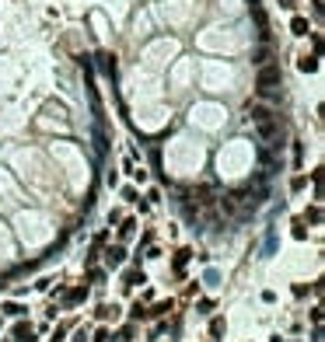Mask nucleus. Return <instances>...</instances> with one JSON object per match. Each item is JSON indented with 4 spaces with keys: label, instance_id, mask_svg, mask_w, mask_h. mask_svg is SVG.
Returning <instances> with one entry per match:
<instances>
[{
    "label": "nucleus",
    "instance_id": "f03ea898",
    "mask_svg": "<svg viewBox=\"0 0 325 342\" xmlns=\"http://www.w3.org/2000/svg\"><path fill=\"white\" fill-rule=\"evenodd\" d=\"M123 262H126V248H123V245L105 248V266H109V269H119Z\"/></svg>",
    "mask_w": 325,
    "mask_h": 342
},
{
    "label": "nucleus",
    "instance_id": "f3484780",
    "mask_svg": "<svg viewBox=\"0 0 325 342\" xmlns=\"http://www.w3.org/2000/svg\"><path fill=\"white\" fill-rule=\"evenodd\" d=\"M294 238H297V241H304V238H308V227H304V220H301V216L294 220Z\"/></svg>",
    "mask_w": 325,
    "mask_h": 342
},
{
    "label": "nucleus",
    "instance_id": "412c9836",
    "mask_svg": "<svg viewBox=\"0 0 325 342\" xmlns=\"http://www.w3.org/2000/svg\"><path fill=\"white\" fill-rule=\"evenodd\" d=\"M123 199H126V203H140V196H137V189H130V185L123 189Z\"/></svg>",
    "mask_w": 325,
    "mask_h": 342
},
{
    "label": "nucleus",
    "instance_id": "aec40b11",
    "mask_svg": "<svg viewBox=\"0 0 325 342\" xmlns=\"http://www.w3.org/2000/svg\"><path fill=\"white\" fill-rule=\"evenodd\" d=\"M94 342H112V332H109V328H105V325H101V328H98V332H94Z\"/></svg>",
    "mask_w": 325,
    "mask_h": 342
},
{
    "label": "nucleus",
    "instance_id": "b1692460",
    "mask_svg": "<svg viewBox=\"0 0 325 342\" xmlns=\"http://www.w3.org/2000/svg\"><path fill=\"white\" fill-rule=\"evenodd\" d=\"M0 325H4V318H0Z\"/></svg>",
    "mask_w": 325,
    "mask_h": 342
},
{
    "label": "nucleus",
    "instance_id": "6ab92c4d",
    "mask_svg": "<svg viewBox=\"0 0 325 342\" xmlns=\"http://www.w3.org/2000/svg\"><path fill=\"white\" fill-rule=\"evenodd\" d=\"M213 307H217V304H213V300H210V297H203V300H199V304H196V311H199V314H210V311H213Z\"/></svg>",
    "mask_w": 325,
    "mask_h": 342
},
{
    "label": "nucleus",
    "instance_id": "f257e3e1",
    "mask_svg": "<svg viewBox=\"0 0 325 342\" xmlns=\"http://www.w3.org/2000/svg\"><path fill=\"white\" fill-rule=\"evenodd\" d=\"M280 87H283L280 67H273V63H262V67H259V77H255V91H259L262 98H280Z\"/></svg>",
    "mask_w": 325,
    "mask_h": 342
},
{
    "label": "nucleus",
    "instance_id": "1a4fd4ad",
    "mask_svg": "<svg viewBox=\"0 0 325 342\" xmlns=\"http://www.w3.org/2000/svg\"><path fill=\"white\" fill-rule=\"evenodd\" d=\"M137 283H144V273H140V266H133V269H126V273H123V286H126V290H133Z\"/></svg>",
    "mask_w": 325,
    "mask_h": 342
},
{
    "label": "nucleus",
    "instance_id": "4be33fe9",
    "mask_svg": "<svg viewBox=\"0 0 325 342\" xmlns=\"http://www.w3.org/2000/svg\"><path fill=\"white\" fill-rule=\"evenodd\" d=\"M294 32L304 35V32H308V21H304V18H294Z\"/></svg>",
    "mask_w": 325,
    "mask_h": 342
},
{
    "label": "nucleus",
    "instance_id": "20e7f679",
    "mask_svg": "<svg viewBox=\"0 0 325 342\" xmlns=\"http://www.w3.org/2000/svg\"><path fill=\"white\" fill-rule=\"evenodd\" d=\"M189 259H192V248H178V252H175V262H171V269H175V276H178V279L185 276V262H189Z\"/></svg>",
    "mask_w": 325,
    "mask_h": 342
},
{
    "label": "nucleus",
    "instance_id": "0eeeda50",
    "mask_svg": "<svg viewBox=\"0 0 325 342\" xmlns=\"http://www.w3.org/2000/svg\"><path fill=\"white\" fill-rule=\"evenodd\" d=\"M11 335H14V342H35L32 339V325H28V321H18V325L11 328Z\"/></svg>",
    "mask_w": 325,
    "mask_h": 342
},
{
    "label": "nucleus",
    "instance_id": "4468645a",
    "mask_svg": "<svg viewBox=\"0 0 325 342\" xmlns=\"http://www.w3.org/2000/svg\"><path fill=\"white\" fill-rule=\"evenodd\" d=\"M87 283H105V269H98V266H87Z\"/></svg>",
    "mask_w": 325,
    "mask_h": 342
},
{
    "label": "nucleus",
    "instance_id": "7ed1b4c3",
    "mask_svg": "<svg viewBox=\"0 0 325 342\" xmlns=\"http://www.w3.org/2000/svg\"><path fill=\"white\" fill-rule=\"evenodd\" d=\"M84 300H87V286H74V290H63V304H67V307H77V304H84Z\"/></svg>",
    "mask_w": 325,
    "mask_h": 342
},
{
    "label": "nucleus",
    "instance_id": "dca6fc26",
    "mask_svg": "<svg viewBox=\"0 0 325 342\" xmlns=\"http://www.w3.org/2000/svg\"><path fill=\"white\" fill-rule=\"evenodd\" d=\"M133 335H137V328H133V321L119 328V342H133Z\"/></svg>",
    "mask_w": 325,
    "mask_h": 342
},
{
    "label": "nucleus",
    "instance_id": "2eb2a0df",
    "mask_svg": "<svg viewBox=\"0 0 325 342\" xmlns=\"http://www.w3.org/2000/svg\"><path fill=\"white\" fill-rule=\"evenodd\" d=\"M74 328V321H63V325H56V332H53V342H63V335Z\"/></svg>",
    "mask_w": 325,
    "mask_h": 342
},
{
    "label": "nucleus",
    "instance_id": "6e6552de",
    "mask_svg": "<svg viewBox=\"0 0 325 342\" xmlns=\"http://www.w3.org/2000/svg\"><path fill=\"white\" fill-rule=\"evenodd\" d=\"M94 318H98V321H109V318H112V321H119V307H116V304H98Z\"/></svg>",
    "mask_w": 325,
    "mask_h": 342
},
{
    "label": "nucleus",
    "instance_id": "f8f14e48",
    "mask_svg": "<svg viewBox=\"0 0 325 342\" xmlns=\"http://www.w3.org/2000/svg\"><path fill=\"white\" fill-rule=\"evenodd\" d=\"M0 311H4V314H11V318H21L28 307H25V304H18V300H7V304H0Z\"/></svg>",
    "mask_w": 325,
    "mask_h": 342
},
{
    "label": "nucleus",
    "instance_id": "423d86ee",
    "mask_svg": "<svg viewBox=\"0 0 325 342\" xmlns=\"http://www.w3.org/2000/svg\"><path fill=\"white\" fill-rule=\"evenodd\" d=\"M224 332H228V321L217 314V318H210V339L213 342H224Z\"/></svg>",
    "mask_w": 325,
    "mask_h": 342
},
{
    "label": "nucleus",
    "instance_id": "5701e85b",
    "mask_svg": "<svg viewBox=\"0 0 325 342\" xmlns=\"http://www.w3.org/2000/svg\"><path fill=\"white\" fill-rule=\"evenodd\" d=\"M74 342H87V332H84V328H77V332H74Z\"/></svg>",
    "mask_w": 325,
    "mask_h": 342
},
{
    "label": "nucleus",
    "instance_id": "ddd939ff",
    "mask_svg": "<svg viewBox=\"0 0 325 342\" xmlns=\"http://www.w3.org/2000/svg\"><path fill=\"white\" fill-rule=\"evenodd\" d=\"M301 220H304V223H322V209H318V206H308Z\"/></svg>",
    "mask_w": 325,
    "mask_h": 342
},
{
    "label": "nucleus",
    "instance_id": "a211bd4d",
    "mask_svg": "<svg viewBox=\"0 0 325 342\" xmlns=\"http://www.w3.org/2000/svg\"><path fill=\"white\" fill-rule=\"evenodd\" d=\"M144 311H147V307H144V304L137 300V304L130 307V321H144Z\"/></svg>",
    "mask_w": 325,
    "mask_h": 342
},
{
    "label": "nucleus",
    "instance_id": "9b49d317",
    "mask_svg": "<svg viewBox=\"0 0 325 342\" xmlns=\"http://www.w3.org/2000/svg\"><path fill=\"white\" fill-rule=\"evenodd\" d=\"M133 234H137V220H133V216H126V220L119 223V241H130Z\"/></svg>",
    "mask_w": 325,
    "mask_h": 342
},
{
    "label": "nucleus",
    "instance_id": "39448f33",
    "mask_svg": "<svg viewBox=\"0 0 325 342\" xmlns=\"http://www.w3.org/2000/svg\"><path fill=\"white\" fill-rule=\"evenodd\" d=\"M171 311H175V300H161V304H154V307L144 311V321H147V318H164V314H171Z\"/></svg>",
    "mask_w": 325,
    "mask_h": 342
},
{
    "label": "nucleus",
    "instance_id": "9d476101",
    "mask_svg": "<svg viewBox=\"0 0 325 342\" xmlns=\"http://www.w3.org/2000/svg\"><path fill=\"white\" fill-rule=\"evenodd\" d=\"M248 116H252V123H255V126H262V123H269V119H273V112H269L266 105H255Z\"/></svg>",
    "mask_w": 325,
    "mask_h": 342
}]
</instances>
